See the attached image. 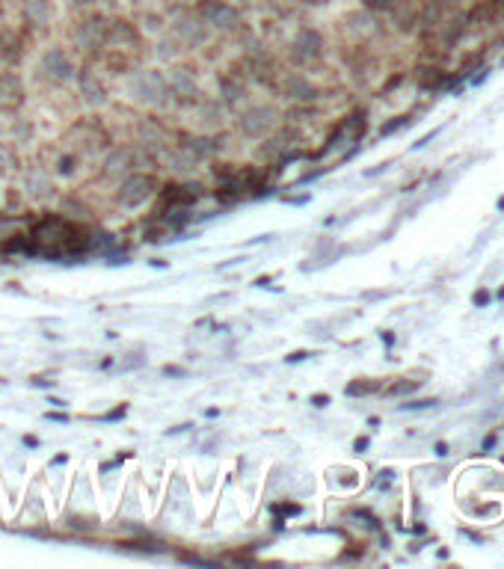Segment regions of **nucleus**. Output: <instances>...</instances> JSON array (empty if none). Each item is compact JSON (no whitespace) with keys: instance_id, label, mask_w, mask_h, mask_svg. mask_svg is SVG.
<instances>
[{"instance_id":"7","label":"nucleus","mask_w":504,"mask_h":569,"mask_svg":"<svg viewBox=\"0 0 504 569\" xmlns=\"http://www.w3.org/2000/svg\"><path fill=\"white\" fill-rule=\"evenodd\" d=\"M131 169H137V148H131V146L116 148V152L104 161V172L110 178L122 175V172H131Z\"/></svg>"},{"instance_id":"11","label":"nucleus","mask_w":504,"mask_h":569,"mask_svg":"<svg viewBox=\"0 0 504 569\" xmlns=\"http://www.w3.org/2000/svg\"><path fill=\"white\" fill-rule=\"evenodd\" d=\"M24 12L33 24H45L51 18V6H48V0H24Z\"/></svg>"},{"instance_id":"12","label":"nucleus","mask_w":504,"mask_h":569,"mask_svg":"<svg viewBox=\"0 0 504 569\" xmlns=\"http://www.w3.org/2000/svg\"><path fill=\"white\" fill-rule=\"evenodd\" d=\"M101 21H86L81 27V33H77V39H81L83 48H95L98 42H101V27H98Z\"/></svg>"},{"instance_id":"24","label":"nucleus","mask_w":504,"mask_h":569,"mask_svg":"<svg viewBox=\"0 0 504 569\" xmlns=\"http://www.w3.org/2000/svg\"><path fill=\"white\" fill-rule=\"evenodd\" d=\"M498 208H501V211H504V196H501V199H498Z\"/></svg>"},{"instance_id":"17","label":"nucleus","mask_w":504,"mask_h":569,"mask_svg":"<svg viewBox=\"0 0 504 569\" xmlns=\"http://www.w3.org/2000/svg\"><path fill=\"white\" fill-rule=\"evenodd\" d=\"M472 303L478 306V308H483V306H490V303H492V294L487 291V288H478V291L472 294Z\"/></svg>"},{"instance_id":"4","label":"nucleus","mask_w":504,"mask_h":569,"mask_svg":"<svg viewBox=\"0 0 504 569\" xmlns=\"http://www.w3.org/2000/svg\"><path fill=\"white\" fill-rule=\"evenodd\" d=\"M291 48H294L296 59L309 63V59H318L323 54V39H321V33H314V30H300Z\"/></svg>"},{"instance_id":"13","label":"nucleus","mask_w":504,"mask_h":569,"mask_svg":"<svg viewBox=\"0 0 504 569\" xmlns=\"http://www.w3.org/2000/svg\"><path fill=\"white\" fill-rule=\"evenodd\" d=\"M214 143H211V139H187V146H184V152H187V157H193V161H196V157H208V154H211L214 152Z\"/></svg>"},{"instance_id":"6","label":"nucleus","mask_w":504,"mask_h":569,"mask_svg":"<svg viewBox=\"0 0 504 569\" xmlns=\"http://www.w3.org/2000/svg\"><path fill=\"white\" fill-rule=\"evenodd\" d=\"M166 89H170L172 95L184 98V101H190V98L199 95V89H196V81H193V74L187 72V68H172L170 77H166Z\"/></svg>"},{"instance_id":"3","label":"nucleus","mask_w":504,"mask_h":569,"mask_svg":"<svg viewBox=\"0 0 504 569\" xmlns=\"http://www.w3.org/2000/svg\"><path fill=\"white\" fill-rule=\"evenodd\" d=\"M154 190V181L148 175H128L122 181V193H119V202H122L125 208H137L143 205L148 196H152Z\"/></svg>"},{"instance_id":"10","label":"nucleus","mask_w":504,"mask_h":569,"mask_svg":"<svg viewBox=\"0 0 504 569\" xmlns=\"http://www.w3.org/2000/svg\"><path fill=\"white\" fill-rule=\"evenodd\" d=\"M21 98V81L15 74H3L0 77V104H18Z\"/></svg>"},{"instance_id":"8","label":"nucleus","mask_w":504,"mask_h":569,"mask_svg":"<svg viewBox=\"0 0 504 569\" xmlns=\"http://www.w3.org/2000/svg\"><path fill=\"white\" fill-rule=\"evenodd\" d=\"M45 68L57 77V81H68V77L74 74L72 59H68L63 51H59V48H54V51H48V54H45Z\"/></svg>"},{"instance_id":"18","label":"nucleus","mask_w":504,"mask_h":569,"mask_svg":"<svg viewBox=\"0 0 504 569\" xmlns=\"http://www.w3.org/2000/svg\"><path fill=\"white\" fill-rule=\"evenodd\" d=\"M374 383H353V386H347V395H365V392H374Z\"/></svg>"},{"instance_id":"9","label":"nucleus","mask_w":504,"mask_h":569,"mask_svg":"<svg viewBox=\"0 0 504 569\" xmlns=\"http://www.w3.org/2000/svg\"><path fill=\"white\" fill-rule=\"evenodd\" d=\"M175 30L184 36L187 45H202L205 42V21H199V18H181V24H175Z\"/></svg>"},{"instance_id":"14","label":"nucleus","mask_w":504,"mask_h":569,"mask_svg":"<svg viewBox=\"0 0 504 569\" xmlns=\"http://www.w3.org/2000/svg\"><path fill=\"white\" fill-rule=\"evenodd\" d=\"M288 95L296 98V101H309V98H314V86L300 81V77H291V81H288Z\"/></svg>"},{"instance_id":"2","label":"nucleus","mask_w":504,"mask_h":569,"mask_svg":"<svg viewBox=\"0 0 504 569\" xmlns=\"http://www.w3.org/2000/svg\"><path fill=\"white\" fill-rule=\"evenodd\" d=\"M237 128L246 134V137H264L270 134L276 128V110L273 107H250L246 113L237 119Z\"/></svg>"},{"instance_id":"23","label":"nucleus","mask_w":504,"mask_h":569,"mask_svg":"<svg viewBox=\"0 0 504 569\" xmlns=\"http://www.w3.org/2000/svg\"><path fill=\"white\" fill-rule=\"evenodd\" d=\"M436 454H439V457H445V454H448V445L439 442V445H436Z\"/></svg>"},{"instance_id":"15","label":"nucleus","mask_w":504,"mask_h":569,"mask_svg":"<svg viewBox=\"0 0 504 569\" xmlns=\"http://www.w3.org/2000/svg\"><path fill=\"white\" fill-rule=\"evenodd\" d=\"M419 383H421V379H410V383H394V386L389 388V392H392V395H410V392H415V388H419Z\"/></svg>"},{"instance_id":"25","label":"nucleus","mask_w":504,"mask_h":569,"mask_svg":"<svg viewBox=\"0 0 504 569\" xmlns=\"http://www.w3.org/2000/svg\"><path fill=\"white\" fill-rule=\"evenodd\" d=\"M498 299H504V288H501V291H498Z\"/></svg>"},{"instance_id":"5","label":"nucleus","mask_w":504,"mask_h":569,"mask_svg":"<svg viewBox=\"0 0 504 569\" xmlns=\"http://www.w3.org/2000/svg\"><path fill=\"white\" fill-rule=\"evenodd\" d=\"M202 15H205V24H214L220 30H234L237 27V12L232 6H225V3H214V0H208V3L202 6Z\"/></svg>"},{"instance_id":"1","label":"nucleus","mask_w":504,"mask_h":569,"mask_svg":"<svg viewBox=\"0 0 504 569\" xmlns=\"http://www.w3.org/2000/svg\"><path fill=\"white\" fill-rule=\"evenodd\" d=\"M131 95L137 98L140 104H163V98L170 95V89H166V81L161 74L154 72H140L131 81Z\"/></svg>"},{"instance_id":"16","label":"nucleus","mask_w":504,"mask_h":569,"mask_svg":"<svg viewBox=\"0 0 504 569\" xmlns=\"http://www.w3.org/2000/svg\"><path fill=\"white\" fill-rule=\"evenodd\" d=\"M394 3L398 0H365V6L374 9V12H389V9H394Z\"/></svg>"},{"instance_id":"21","label":"nucleus","mask_w":504,"mask_h":569,"mask_svg":"<svg viewBox=\"0 0 504 569\" xmlns=\"http://www.w3.org/2000/svg\"><path fill=\"white\" fill-rule=\"evenodd\" d=\"M59 172H63V175L72 172V157H63V166H59Z\"/></svg>"},{"instance_id":"22","label":"nucleus","mask_w":504,"mask_h":569,"mask_svg":"<svg viewBox=\"0 0 504 569\" xmlns=\"http://www.w3.org/2000/svg\"><path fill=\"white\" fill-rule=\"evenodd\" d=\"M368 448V439H356V451H365Z\"/></svg>"},{"instance_id":"19","label":"nucleus","mask_w":504,"mask_h":569,"mask_svg":"<svg viewBox=\"0 0 504 569\" xmlns=\"http://www.w3.org/2000/svg\"><path fill=\"white\" fill-rule=\"evenodd\" d=\"M439 401L436 397H427V401H412V403H403V409H427V406H436Z\"/></svg>"},{"instance_id":"20","label":"nucleus","mask_w":504,"mask_h":569,"mask_svg":"<svg viewBox=\"0 0 504 569\" xmlns=\"http://www.w3.org/2000/svg\"><path fill=\"white\" fill-rule=\"evenodd\" d=\"M496 442H498L496 433H490L487 439H483V451H492V448H496Z\"/></svg>"}]
</instances>
